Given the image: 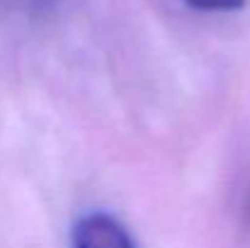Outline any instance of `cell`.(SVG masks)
<instances>
[{
    "label": "cell",
    "instance_id": "cell-3",
    "mask_svg": "<svg viewBox=\"0 0 250 248\" xmlns=\"http://www.w3.org/2000/svg\"><path fill=\"white\" fill-rule=\"evenodd\" d=\"M27 5H32V7H37V10H44V7H51V5H56L59 0H24Z\"/></svg>",
    "mask_w": 250,
    "mask_h": 248
},
{
    "label": "cell",
    "instance_id": "cell-1",
    "mask_svg": "<svg viewBox=\"0 0 250 248\" xmlns=\"http://www.w3.org/2000/svg\"><path fill=\"white\" fill-rule=\"evenodd\" d=\"M73 248H136L126 226L107 212H90L73 226Z\"/></svg>",
    "mask_w": 250,
    "mask_h": 248
},
{
    "label": "cell",
    "instance_id": "cell-2",
    "mask_svg": "<svg viewBox=\"0 0 250 248\" xmlns=\"http://www.w3.org/2000/svg\"><path fill=\"white\" fill-rule=\"evenodd\" d=\"M192 7L197 10H207V12H231V10H241L246 5V0H187Z\"/></svg>",
    "mask_w": 250,
    "mask_h": 248
}]
</instances>
